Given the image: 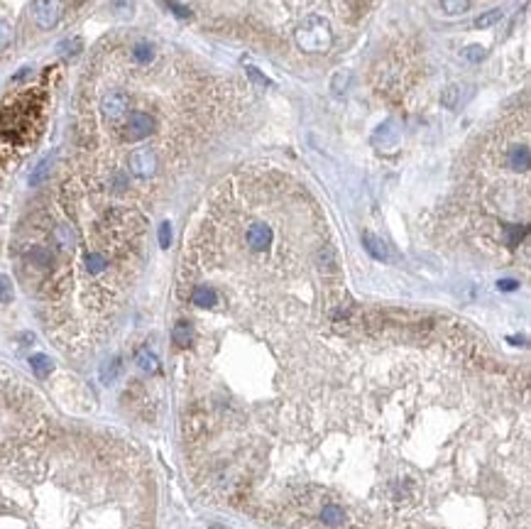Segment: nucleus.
Segmentation results:
<instances>
[{
  "instance_id": "nucleus-1",
  "label": "nucleus",
  "mask_w": 531,
  "mask_h": 529,
  "mask_svg": "<svg viewBox=\"0 0 531 529\" xmlns=\"http://www.w3.org/2000/svg\"><path fill=\"white\" fill-rule=\"evenodd\" d=\"M243 331L265 370L181 407L206 498L289 529H529L526 382L463 331L343 287Z\"/></svg>"
},
{
  "instance_id": "nucleus-2",
  "label": "nucleus",
  "mask_w": 531,
  "mask_h": 529,
  "mask_svg": "<svg viewBox=\"0 0 531 529\" xmlns=\"http://www.w3.org/2000/svg\"><path fill=\"white\" fill-rule=\"evenodd\" d=\"M152 478L135 449L35 412L0 439V529H152Z\"/></svg>"
},
{
  "instance_id": "nucleus-22",
  "label": "nucleus",
  "mask_w": 531,
  "mask_h": 529,
  "mask_svg": "<svg viewBox=\"0 0 531 529\" xmlns=\"http://www.w3.org/2000/svg\"><path fill=\"white\" fill-rule=\"evenodd\" d=\"M458 91H461V86H451V89H446V94L441 96L443 105H448V108H456V98H458Z\"/></svg>"
},
{
  "instance_id": "nucleus-4",
  "label": "nucleus",
  "mask_w": 531,
  "mask_h": 529,
  "mask_svg": "<svg viewBox=\"0 0 531 529\" xmlns=\"http://www.w3.org/2000/svg\"><path fill=\"white\" fill-rule=\"evenodd\" d=\"M294 42L304 54H326L333 47L331 22L321 15H306L294 30Z\"/></svg>"
},
{
  "instance_id": "nucleus-11",
  "label": "nucleus",
  "mask_w": 531,
  "mask_h": 529,
  "mask_svg": "<svg viewBox=\"0 0 531 529\" xmlns=\"http://www.w3.org/2000/svg\"><path fill=\"white\" fill-rule=\"evenodd\" d=\"M155 54H157L155 45L147 40H140L135 47H132V59H135L137 64H150V61L155 59Z\"/></svg>"
},
{
  "instance_id": "nucleus-19",
  "label": "nucleus",
  "mask_w": 531,
  "mask_h": 529,
  "mask_svg": "<svg viewBox=\"0 0 531 529\" xmlns=\"http://www.w3.org/2000/svg\"><path fill=\"white\" fill-rule=\"evenodd\" d=\"M137 365H140L145 373H155V370L160 368V363H157V358L150 353V350H142V353L137 355Z\"/></svg>"
},
{
  "instance_id": "nucleus-12",
  "label": "nucleus",
  "mask_w": 531,
  "mask_h": 529,
  "mask_svg": "<svg viewBox=\"0 0 531 529\" xmlns=\"http://www.w3.org/2000/svg\"><path fill=\"white\" fill-rule=\"evenodd\" d=\"M81 50H84V40H81V37H66V40H61L59 45H56V52H59L61 57H76L81 54Z\"/></svg>"
},
{
  "instance_id": "nucleus-5",
  "label": "nucleus",
  "mask_w": 531,
  "mask_h": 529,
  "mask_svg": "<svg viewBox=\"0 0 531 529\" xmlns=\"http://www.w3.org/2000/svg\"><path fill=\"white\" fill-rule=\"evenodd\" d=\"M157 133V118L147 110H130L123 118V140L140 142Z\"/></svg>"
},
{
  "instance_id": "nucleus-20",
  "label": "nucleus",
  "mask_w": 531,
  "mask_h": 529,
  "mask_svg": "<svg viewBox=\"0 0 531 529\" xmlns=\"http://www.w3.org/2000/svg\"><path fill=\"white\" fill-rule=\"evenodd\" d=\"M13 299V282L10 277L0 275V304H8Z\"/></svg>"
},
{
  "instance_id": "nucleus-6",
  "label": "nucleus",
  "mask_w": 531,
  "mask_h": 529,
  "mask_svg": "<svg viewBox=\"0 0 531 529\" xmlns=\"http://www.w3.org/2000/svg\"><path fill=\"white\" fill-rule=\"evenodd\" d=\"M128 172L135 179H152L160 172V157L152 147H137L128 155Z\"/></svg>"
},
{
  "instance_id": "nucleus-7",
  "label": "nucleus",
  "mask_w": 531,
  "mask_h": 529,
  "mask_svg": "<svg viewBox=\"0 0 531 529\" xmlns=\"http://www.w3.org/2000/svg\"><path fill=\"white\" fill-rule=\"evenodd\" d=\"M61 13H64V3L61 0H32L30 6V15L40 30L56 27V22L61 20Z\"/></svg>"
},
{
  "instance_id": "nucleus-8",
  "label": "nucleus",
  "mask_w": 531,
  "mask_h": 529,
  "mask_svg": "<svg viewBox=\"0 0 531 529\" xmlns=\"http://www.w3.org/2000/svg\"><path fill=\"white\" fill-rule=\"evenodd\" d=\"M130 103L132 100L125 91H108V94H103V98H100V113H103V118L118 123V120H123L130 113Z\"/></svg>"
},
{
  "instance_id": "nucleus-24",
  "label": "nucleus",
  "mask_w": 531,
  "mask_h": 529,
  "mask_svg": "<svg viewBox=\"0 0 531 529\" xmlns=\"http://www.w3.org/2000/svg\"><path fill=\"white\" fill-rule=\"evenodd\" d=\"M169 240H171V228H169V223H162V225H160V245H162V248H169Z\"/></svg>"
},
{
  "instance_id": "nucleus-3",
  "label": "nucleus",
  "mask_w": 531,
  "mask_h": 529,
  "mask_svg": "<svg viewBox=\"0 0 531 529\" xmlns=\"http://www.w3.org/2000/svg\"><path fill=\"white\" fill-rule=\"evenodd\" d=\"M32 407H35L32 392H27L22 385L13 382L6 373L0 375V436L6 434V431H10L15 424H20L27 417L25 412L32 410Z\"/></svg>"
},
{
  "instance_id": "nucleus-9",
  "label": "nucleus",
  "mask_w": 531,
  "mask_h": 529,
  "mask_svg": "<svg viewBox=\"0 0 531 529\" xmlns=\"http://www.w3.org/2000/svg\"><path fill=\"white\" fill-rule=\"evenodd\" d=\"M372 142H375L377 147H382V150H390V147H394L397 142H399V125H397L394 120H387V123H382L380 128H377Z\"/></svg>"
},
{
  "instance_id": "nucleus-13",
  "label": "nucleus",
  "mask_w": 531,
  "mask_h": 529,
  "mask_svg": "<svg viewBox=\"0 0 531 529\" xmlns=\"http://www.w3.org/2000/svg\"><path fill=\"white\" fill-rule=\"evenodd\" d=\"M441 8L446 15H463L470 10V0H441Z\"/></svg>"
},
{
  "instance_id": "nucleus-21",
  "label": "nucleus",
  "mask_w": 531,
  "mask_h": 529,
  "mask_svg": "<svg viewBox=\"0 0 531 529\" xmlns=\"http://www.w3.org/2000/svg\"><path fill=\"white\" fill-rule=\"evenodd\" d=\"M10 42H13V27H10V22L0 20V50H6Z\"/></svg>"
},
{
  "instance_id": "nucleus-10",
  "label": "nucleus",
  "mask_w": 531,
  "mask_h": 529,
  "mask_svg": "<svg viewBox=\"0 0 531 529\" xmlns=\"http://www.w3.org/2000/svg\"><path fill=\"white\" fill-rule=\"evenodd\" d=\"M362 243H365L367 253L375 260H390V253H387V245L382 243V238H377L375 233H365L362 235Z\"/></svg>"
},
{
  "instance_id": "nucleus-16",
  "label": "nucleus",
  "mask_w": 531,
  "mask_h": 529,
  "mask_svg": "<svg viewBox=\"0 0 531 529\" xmlns=\"http://www.w3.org/2000/svg\"><path fill=\"white\" fill-rule=\"evenodd\" d=\"M348 86H351V74H348V71H338V74L333 76V81H331V91L336 96H341V94H346L348 91Z\"/></svg>"
},
{
  "instance_id": "nucleus-23",
  "label": "nucleus",
  "mask_w": 531,
  "mask_h": 529,
  "mask_svg": "<svg viewBox=\"0 0 531 529\" xmlns=\"http://www.w3.org/2000/svg\"><path fill=\"white\" fill-rule=\"evenodd\" d=\"M167 6L171 8V13H174L176 17H189L191 10L186 6H181V3H176V0H167Z\"/></svg>"
},
{
  "instance_id": "nucleus-15",
  "label": "nucleus",
  "mask_w": 531,
  "mask_h": 529,
  "mask_svg": "<svg viewBox=\"0 0 531 529\" xmlns=\"http://www.w3.org/2000/svg\"><path fill=\"white\" fill-rule=\"evenodd\" d=\"M502 15H505V13H502L500 8H495V10H487L485 15H480L475 20V27H477V30H487V27H492L495 22H500Z\"/></svg>"
},
{
  "instance_id": "nucleus-18",
  "label": "nucleus",
  "mask_w": 531,
  "mask_h": 529,
  "mask_svg": "<svg viewBox=\"0 0 531 529\" xmlns=\"http://www.w3.org/2000/svg\"><path fill=\"white\" fill-rule=\"evenodd\" d=\"M485 47H480V45H468L465 50H463V59L465 61H470V64H477V61H482L485 59Z\"/></svg>"
},
{
  "instance_id": "nucleus-14",
  "label": "nucleus",
  "mask_w": 531,
  "mask_h": 529,
  "mask_svg": "<svg viewBox=\"0 0 531 529\" xmlns=\"http://www.w3.org/2000/svg\"><path fill=\"white\" fill-rule=\"evenodd\" d=\"M30 365H32V370H35L40 378H45V375H49L52 373V368H54V363H52L47 355H32L30 358Z\"/></svg>"
},
{
  "instance_id": "nucleus-17",
  "label": "nucleus",
  "mask_w": 531,
  "mask_h": 529,
  "mask_svg": "<svg viewBox=\"0 0 531 529\" xmlns=\"http://www.w3.org/2000/svg\"><path fill=\"white\" fill-rule=\"evenodd\" d=\"M49 167H52V157H47V160H42L40 165H37L35 174L30 177V184H32V186H40L42 181L47 179V174H49Z\"/></svg>"
}]
</instances>
